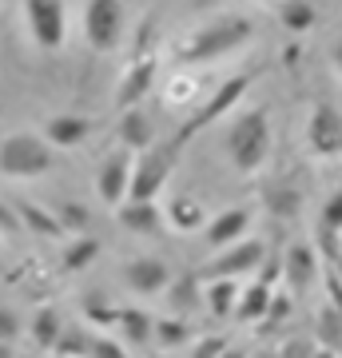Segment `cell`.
<instances>
[{
    "label": "cell",
    "instance_id": "obj_1",
    "mask_svg": "<svg viewBox=\"0 0 342 358\" xmlns=\"http://www.w3.org/2000/svg\"><path fill=\"white\" fill-rule=\"evenodd\" d=\"M255 40V20L243 13H219L207 16L199 24L183 28L171 40V60L176 68H203V64H219L235 52H243Z\"/></svg>",
    "mask_w": 342,
    "mask_h": 358
},
{
    "label": "cell",
    "instance_id": "obj_2",
    "mask_svg": "<svg viewBox=\"0 0 342 358\" xmlns=\"http://www.w3.org/2000/svg\"><path fill=\"white\" fill-rule=\"evenodd\" d=\"M159 16L148 13L136 28V40H131V52L124 60V72H120V84H115V108L127 112V108H140L143 96L155 92L159 84Z\"/></svg>",
    "mask_w": 342,
    "mask_h": 358
},
{
    "label": "cell",
    "instance_id": "obj_3",
    "mask_svg": "<svg viewBox=\"0 0 342 358\" xmlns=\"http://www.w3.org/2000/svg\"><path fill=\"white\" fill-rule=\"evenodd\" d=\"M227 159L247 179L266 167V159H271V112L266 108H243L239 115H231Z\"/></svg>",
    "mask_w": 342,
    "mask_h": 358
},
{
    "label": "cell",
    "instance_id": "obj_4",
    "mask_svg": "<svg viewBox=\"0 0 342 358\" xmlns=\"http://www.w3.org/2000/svg\"><path fill=\"white\" fill-rule=\"evenodd\" d=\"M183 148H187V143H179L176 136H171V140H155L148 152L136 155L127 199H131V203H155V199L164 195V187L171 183V176H176L179 159H183Z\"/></svg>",
    "mask_w": 342,
    "mask_h": 358
},
{
    "label": "cell",
    "instance_id": "obj_5",
    "mask_svg": "<svg viewBox=\"0 0 342 358\" xmlns=\"http://www.w3.org/2000/svg\"><path fill=\"white\" fill-rule=\"evenodd\" d=\"M259 80V72L255 68H243V72H235V76H227L219 88H211L207 92V100L195 108V112L187 115V124L176 131V140L179 143H187V140H195L199 131H207V128H215L219 120H227V115H235V108H239L243 100H247V92H251V84Z\"/></svg>",
    "mask_w": 342,
    "mask_h": 358
},
{
    "label": "cell",
    "instance_id": "obj_6",
    "mask_svg": "<svg viewBox=\"0 0 342 358\" xmlns=\"http://www.w3.org/2000/svg\"><path fill=\"white\" fill-rule=\"evenodd\" d=\"M52 164H56V152H52L40 131H13L0 140V176L4 179H40L48 176Z\"/></svg>",
    "mask_w": 342,
    "mask_h": 358
},
{
    "label": "cell",
    "instance_id": "obj_7",
    "mask_svg": "<svg viewBox=\"0 0 342 358\" xmlns=\"http://www.w3.org/2000/svg\"><path fill=\"white\" fill-rule=\"evenodd\" d=\"M127 8L124 0H88L84 4V40L96 56H108L124 44Z\"/></svg>",
    "mask_w": 342,
    "mask_h": 358
},
{
    "label": "cell",
    "instance_id": "obj_8",
    "mask_svg": "<svg viewBox=\"0 0 342 358\" xmlns=\"http://www.w3.org/2000/svg\"><path fill=\"white\" fill-rule=\"evenodd\" d=\"M263 259H266V243L263 239H243V243L235 247H223V251H215V255L207 259L199 267V279L211 282V279H247V275H255V271H263Z\"/></svg>",
    "mask_w": 342,
    "mask_h": 358
},
{
    "label": "cell",
    "instance_id": "obj_9",
    "mask_svg": "<svg viewBox=\"0 0 342 358\" xmlns=\"http://www.w3.org/2000/svg\"><path fill=\"white\" fill-rule=\"evenodd\" d=\"M306 152L315 159H342V112L327 96L311 100V112H306Z\"/></svg>",
    "mask_w": 342,
    "mask_h": 358
},
{
    "label": "cell",
    "instance_id": "obj_10",
    "mask_svg": "<svg viewBox=\"0 0 342 358\" xmlns=\"http://www.w3.org/2000/svg\"><path fill=\"white\" fill-rule=\"evenodd\" d=\"M24 24L32 44L44 52H60L68 40V13L64 0H24Z\"/></svg>",
    "mask_w": 342,
    "mask_h": 358
},
{
    "label": "cell",
    "instance_id": "obj_11",
    "mask_svg": "<svg viewBox=\"0 0 342 358\" xmlns=\"http://www.w3.org/2000/svg\"><path fill=\"white\" fill-rule=\"evenodd\" d=\"M124 282L131 294H140V299H155V294H167L171 291V263L159 255H136L124 263Z\"/></svg>",
    "mask_w": 342,
    "mask_h": 358
},
{
    "label": "cell",
    "instance_id": "obj_12",
    "mask_svg": "<svg viewBox=\"0 0 342 358\" xmlns=\"http://www.w3.org/2000/svg\"><path fill=\"white\" fill-rule=\"evenodd\" d=\"M131 164H136V155L124 152V148H115V152H108L100 159V167H96V195H100V203H108V207L127 203Z\"/></svg>",
    "mask_w": 342,
    "mask_h": 358
},
{
    "label": "cell",
    "instance_id": "obj_13",
    "mask_svg": "<svg viewBox=\"0 0 342 358\" xmlns=\"http://www.w3.org/2000/svg\"><path fill=\"white\" fill-rule=\"evenodd\" d=\"M203 96H207V88H203L199 68H171L159 80V100H164L167 112H195Z\"/></svg>",
    "mask_w": 342,
    "mask_h": 358
},
{
    "label": "cell",
    "instance_id": "obj_14",
    "mask_svg": "<svg viewBox=\"0 0 342 358\" xmlns=\"http://www.w3.org/2000/svg\"><path fill=\"white\" fill-rule=\"evenodd\" d=\"M318 279H322V259H318L315 243H291L283 251V282L291 294L303 299Z\"/></svg>",
    "mask_w": 342,
    "mask_h": 358
},
{
    "label": "cell",
    "instance_id": "obj_15",
    "mask_svg": "<svg viewBox=\"0 0 342 358\" xmlns=\"http://www.w3.org/2000/svg\"><path fill=\"white\" fill-rule=\"evenodd\" d=\"M251 207H223L219 215L207 219V227H203V243L211 247V255L223 251V247H235L247 239V231H251Z\"/></svg>",
    "mask_w": 342,
    "mask_h": 358
},
{
    "label": "cell",
    "instance_id": "obj_16",
    "mask_svg": "<svg viewBox=\"0 0 342 358\" xmlns=\"http://www.w3.org/2000/svg\"><path fill=\"white\" fill-rule=\"evenodd\" d=\"M96 131V120L92 115H80V112H60V115H48L44 120V143H48L52 152H72L80 143H88V136Z\"/></svg>",
    "mask_w": 342,
    "mask_h": 358
},
{
    "label": "cell",
    "instance_id": "obj_17",
    "mask_svg": "<svg viewBox=\"0 0 342 358\" xmlns=\"http://www.w3.org/2000/svg\"><path fill=\"white\" fill-rule=\"evenodd\" d=\"M164 219H167V227L179 231V235H195V231L207 227V219H211V211H207V203H203L199 195H191V192H179L167 199L164 207Z\"/></svg>",
    "mask_w": 342,
    "mask_h": 358
},
{
    "label": "cell",
    "instance_id": "obj_18",
    "mask_svg": "<svg viewBox=\"0 0 342 358\" xmlns=\"http://www.w3.org/2000/svg\"><path fill=\"white\" fill-rule=\"evenodd\" d=\"M115 223H120V231H127V235H164L167 231V219H164V207L159 203H120L115 207Z\"/></svg>",
    "mask_w": 342,
    "mask_h": 358
},
{
    "label": "cell",
    "instance_id": "obj_19",
    "mask_svg": "<svg viewBox=\"0 0 342 358\" xmlns=\"http://www.w3.org/2000/svg\"><path fill=\"white\" fill-rule=\"evenodd\" d=\"M115 136H120V148L131 155L148 152L155 143V124L152 115L143 112V108H127V112H120V124H115Z\"/></svg>",
    "mask_w": 342,
    "mask_h": 358
},
{
    "label": "cell",
    "instance_id": "obj_20",
    "mask_svg": "<svg viewBox=\"0 0 342 358\" xmlns=\"http://www.w3.org/2000/svg\"><path fill=\"white\" fill-rule=\"evenodd\" d=\"M13 211H16V219H20V231H32L40 239H64V235H68L60 215L48 211V207H40L36 199H13Z\"/></svg>",
    "mask_w": 342,
    "mask_h": 358
},
{
    "label": "cell",
    "instance_id": "obj_21",
    "mask_svg": "<svg viewBox=\"0 0 342 358\" xmlns=\"http://www.w3.org/2000/svg\"><path fill=\"white\" fill-rule=\"evenodd\" d=\"M115 331H120V343H124L127 350H131V346H155V319H152V310L120 307Z\"/></svg>",
    "mask_w": 342,
    "mask_h": 358
},
{
    "label": "cell",
    "instance_id": "obj_22",
    "mask_svg": "<svg viewBox=\"0 0 342 358\" xmlns=\"http://www.w3.org/2000/svg\"><path fill=\"white\" fill-rule=\"evenodd\" d=\"M64 331H68V322H64V315L56 307H40L32 315V322H28V338H32V346H36L40 355H52L60 346Z\"/></svg>",
    "mask_w": 342,
    "mask_h": 358
},
{
    "label": "cell",
    "instance_id": "obj_23",
    "mask_svg": "<svg viewBox=\"0 0 342 358\" xmlns=\"http://www.w3.org/2000/svg\"><path fill=\"white\" fill-rule=\"evenodd\" d=\"M271 299H275V287H266V282H247V287H239L235 319H239V322H263Z\"/></svg>",
    "mask_w": 342,
    "mask_h": 358
},
{
    "label": "cell",
    "instance_id": "obj_24",
    "mask_svg": "<svg viewBox=\"0 0 342 358\" xmlns=\"http://www.w3.org/2000/svg\"><path fill=\"white\" fill-rule=\"evenodd\" d=\"M239 287L235 279H211L203 282V307L211 310L215 319H231L235 315V303H239Z\"/></svg>",
    "mask_w": 342,
    "mask_h": 358
},
{
    "label": "cell",
    "instance_id": "obj_25",
    "mask_svg": "<svg viewBox=\"0 0 342 358\" xmlns=\"http://www.w3.org/2000/svg\"><path fill=\"white\" fill-rule=\"evenodd\" d=\"M275 13H279V24L287 28L291 36H306V32L318 24V8L311 0H279Z\"/></svg>",
    "mask_w": 342,
    "mask_h": 358
},
{
    "label": "cell",
    "instance_id": "obj_26",
    "mask_svg": "<svg viewBox=\"0 0 342 358\" xmlns=\"http://www.w3.org/2000/svg\"><path fill=\"white\" fill-rule=\"evenodd\" d=\"M195 343V327H191L183 315H171V319H155V346L164 355H176L179 346Z\"/></svg>",
    "mask_w": 342,
    "mask_h": 358
},
{
    "label": "cell",
    "instance_id": "obj_27",
    "mask_svg": "<svg viewBox=\"0 0 342 358\" xmlns=\"http://www.w3.org/2000/svg\"><path fill=\"white\" fill-rule=\"evenodd\" d=\"M315 338L322 350H330V355L342 358V310H334L327 303V307L315 315Z\"/></svg>",
    "mask_w": 342,
    "mask_h": 358
},
{
    "label": "cell",
    "instance_id": "obj_28",
    "mask_svg": "<svg viewBox=\"0 0 342 358\" xmlns=\"http://www.w3.org/2000/svg\"><path fill=\"white\" fill-rule=\"evenodd\" d=\"M263 203L279 219H294L303 211V195H299V187H291V183H271V187H263Z\"/></svg>",
    "mask_w": 342,
    "mask_h": 358
},
{
    "label": "cell",
    "instance_id": "obj_29",
    "mask_svg": "<svg viewBox=\"0 0 342 358\" xmlns=\"http://www.w3.org/2000/svg\"><path fill=\"white\" fill-rule=\"evenodd\" d=\"M96 255H100V243H96L92 235H76V239H68L60 263H64V271H84Z\"/></svg>",
    "mask_w": 342,
    "mask_h": 358
},
{
    "label": "cell",
    "instance_id": "obj_30",
    "mask_svg": "<svg viewBox=\"0 0 342 358\" xmlns=\"http://www.w3.org/2000/svg\"><path fill=\"white\" fill-rule=\"evenodd\" d=\"M56 355L60 358H88L92 355V334L84 331V327H76V331L68 327L64 338H60V346H56Z\"/></svg>",
    "mask_w": 342,
    "mask_h": 358
},
{
    "label": "cell",
    "instance_id": "obj_31",
    "mask_svg": "<svg viewBox=\"0 0 342 358\" xmlns=\"http://www.w3.org/2000/svg\"><path fill=\"white\" fill-rule=\"evenodd\" d=\"M84 319H88V327H115V319H120V307H112V303H104V299H88L84 303Z\"/></svg>",
    "mask_w": 342,
    "mask_h": 358
},
{
    "label": "cell",
    "instance_id": "obj_32",
    "mask_svg": "<svg viewBox=\"0 0 342 358\" xmlns=\"http://www.w3.org/2000/svg\"><path fill=\"white\" fill-rule=\"evenodd\" d=\"M88 358H131L120 338H108V334H92V355Z\"/></svg>",
    "mask_w": 342,
    "mask_h": 358
},
{
    "label": "cell",
    "instance_id": "obj_33",
    "mask_svg": "<svg viewBox=\"0 0 342 358\" xmlns=\"http://www.w3.org/2000/svg\"><path fill=\"white\" fill-rule=\"evenodd\" d=\"M24 331H28V327L20 322V315H16V310L0 307V343H16Z\"/></svg>",
    "mask_w": 342,
    "mask_h": 358
},
{
    "label": "cell",
    "instance_id": "obj_34",
    "mask_svg": "<svg viewBox=\"0 0 342 358\" xmlns=\"http://www.w3.org/2000/svg\"><path fill=\"white\" fill-rule=\"evenodd\" d=\"M191 358H227V338H219V334L199 338V343L191 346Z\"/></svg>",
    "mask_w": 342,
    "mask_h": 358
},
{
    "label": "cell",
    "instance_id": "obj_35",
    "mask_svg": "<svg viewBox=\"0 0 342 358\" xmlns=\"http://www.w3.org/2000/svg\"><path fill=\"white\" fill-rule=\"evenodd\" d=\"M16 231H20V219H16L13 203H0V235L8 239V235H16Z\"/></svg>",
    "mask_w": 342,
    "mask_h": 358
},
{
    "label": "cell",
    "instance_id": "obj_36",
    "mask_svg": "<svg viewBox=\"0 0 342 358\" xmlns=\"http://www.w3.org/2000/svg\"><path fill=\"white\" fill-rule=\"evenodd\" d=\"M330 64H334V72L342 76V36L334 40V44H330Z\"/></svg>",
    "mask_w": 342,
    "mask_h": 358
},
{
    "label": "cell",
    "instance_id": "obj_37",
    "mask_svg": "<svg viewBox=\"0 0 342 358\" xmlns=\"http://www.w3.org/2000/svg\"><path fill=\"white\" fill-rule=\"evenodd\" d=\"M0 358H20L16 355V343H0Z\"/></svg>",
    "mask_w": 342,
    "mask_h": 358
},
{
    "label": "cell",
    "instance_id": "obj_38",
    "mask_svg": "<svg viewBox=\"0 0 342 358\" xmlns=\"http://www.w3.org/2000/svg\"><path fill=\"white\" fill-rule=\"evenodd\" d=\"M311 358H339V355H330V350H322V346H318V350H315Z\"/></svg>",
    "mask_w": 342,
    "mask_h": 358
},
{
    "label": "cell",
    "instance_id": "obj_39",
    "mask_svg": "<svg viewBox=\"0 0 342 358\" xmlns=\"http://www.w3.org/2000/svg\"><path fill=\"white\" fill-rule=\"evenodd\" d=\"M20 358H48V355H40V350H32V355H20Z\"/></svg>",
    "mask_w": 342,
    "mask_h": 358
},
{
    "label": "cell",
    "instance_id": "obj_40",
    "mask_svg": "<svg viewBox=\"0 0 342 358\" xmlns=\"http://www.w3.org/2000/svg\"><path fill=\"white\" fill-rule=\"evenodd\" d=\"M255 4H279V0H255Z\"/></svg>",
    "mask_w": 342,
    "mask_h": 358
},
{
    "label": "cell",
    "instance_id": "obj_41",
    "mask_svg": "<svg viewBox=\"0 0 342 358\" xmlns=\"http://www.w3.org/2000/svg\"><path fill=\"white\" fill-rule=\"evenodd\" d=\"M155 358H176V355H164V350H159V355H155Z\"/></svg>",
    "mask_w": 342,
    "mask_h": 358
}]
</instances>
